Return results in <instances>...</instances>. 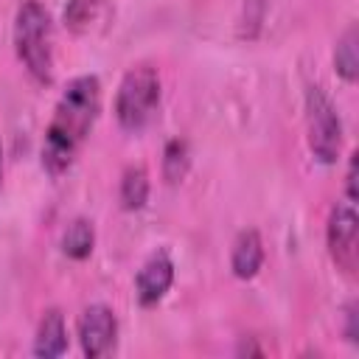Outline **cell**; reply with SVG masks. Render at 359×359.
Instances as JSON below:
<instances>
[{"mask_svg":"<svg viewBox=\"0 0 359 359\" xmlns=\"http://www.w3.org/2000/svg\"><path fill=\"white\" fill-rule=\"evenodd\" d=\"M238 353H261V348H255V345H247V342H241V345H238Z\"/></svg>","mask_w":359,"mask_h":359,"instance_id":"17","label":"cell"},{"mask_svg":"<svg viewBox=\"0 0 359 359\" xmlns=\"http://www.w3.org/2000/svg\"><path fill=\"white\" fill-rule=\"evenodd\" d=\"M342 337L348 342H359V311H356V303H348L345 306V325H342Z\"/></svg>","mask_w":359,"mask_h":359,"instance_id":"15","label":"cell"},{"mask_svg":"<svg viewBox=\"0 0 359 359\" xmlns=\"http://www.w3.org/2000/svg\"><path fill=\"white\" fill-rule=\"evenodd\" d=\"M264 266V238L255 227H247L236 236L230 250V269L238 280H252Z\"/></svg>","mask_w":359,"mask_h":359,"instance_id":"8","label":"cell"},{"mask_svg":"<svg viewBox=\"0 0 359 359\" xmlns=\"http://www.w3.org/2000/svg\"><path fill=\"white\" fill-rule=\"evenodd\" d=\"M79 345L87 359L109 356L118 345V317L107 303H90L79 314Z\"/></svg>","mask_w":359,"mask_h":359,"instance_id":"6","label":"cell"},{"mask_svg":"<svg viewBox=\"0 0 359 359\" xmlns=\"http://www.w3.org/2000/svg\"><path fill=\"white\" fill-rule=\"evenodd\" d=\"M163 84L151 65H135L123 73L115 90V121L123 132H140L149 126L160 107Z\"/></svg>","mask_w":359,"mask_h":359,"instance_id":"3","label":"cell"},{"mask_svg":"<svg viewBox=\"0 0 359 359\" xmlns=\"http://www.w3.org/2000/svg\"><path fill=\"white\" fill-rule=\"evenodd\" d=\"M306 109V143L317 163L334 165L342 154V118L337 104L320 84H309L303 95Z\"/></svg>","mask_w":359,"mask_h":359,"instance_id":"4","label":"cell"},{"mask_svg":"<svg viewBox=\"0 0 359 359\" xmlns=\"http://www.w3.org/2000/svg\"><path fill=\"white\" fill-rule=\"evenodd\" d=\"M14 50L36 84L53 81V20L45 3L22 0L14 14Z\"/></svg>","mask_w":359,"mask_h":359,"instance_id":"2","label":"cell"},{"mask_svg":"<svg viewBox=\"0 0 359 359\" xmlns=\"http://www.w3.org/2000/svg\"><path fill=\"white\" fill-rule=\"evenodd\" d=\"M149 191H151V180H149V171H146L143 165H129V168L121 174L118 199H121V208H123V210L135 213V210L146 208Z\"/></svg>","mask_w":359,"mask_h":359,"instance_id":"11","label":"cell"},{"mask_svg":"<svg viewBox=\"0 0 359 359\" xmlns=\"http://www.w3.org/2000/svg\"><path fill=\"white\" fill-rule=\"evenodd\" d=\"M101 14V0H67L65 6V25L73 34L90 31V25Z\"/></svg>","mask_w":359,"mask_h":359,"instance_id":"14","label":"cell"},{"mask_svg":"<svg viewBox=\"0 0 359 359\" xmlns=\"http://www.w3.org/2000/svg\"><path fill=\"white\" fill-rule=\"evenodd\" d=\"M325 247L334 266L342 275H353L359 266V216L353 202H337L325 222Z\"/></svg>","mask_w":359,"mask_h":359,"instance_id":"5","label":"cell"},{"mask_svg":"<svg viewBox=\"0 0 359 359\" xmlns=\"http://www.w3.org/2000/svg\"><path fill=\"white\" fill-rule=\"evenodd\" d=\"M174 283V261L165 250L151 252L135 275V297L143 309H154Z\"/></svg>","mask_w":359,"mask_h":359,"instance_id":"7","label":"cell"},{"mask_svg":"<svg viewBox=\"0 0 359 359\" xmlns=\"http://www.w3.org/2000/svg\"><path fill=\"white\" fill-rule=\"evenodd\" d=\"M0 185H3V140H0Z\"/></svg>","mask_w":359,"mask_h":359,"instance_id":"18","label":"cell"},{"mask_svg":"<svg viewBox=\"0 0 359 359\" xmlns=\"http://www.w3.org/2000/svg\"><path fill=\"white\" fill-rule=\"evenodd\" d=\"M334 73L345 81V84H356L359 79V31L351 22L334 45Z\"/></svg>","mask_w":359,"mask_h":359,"instance_id":"10","label":"cell"},{"mask_svg":"<svg viewBox=\"0 0 359 359\" xmlns=\"http://www.w3.org/2000/svg\"><path fill=\"white\" fill-rule=\"evenodd\" d=\"M59 247H62V252H65L67 258H73V261L90 258V255H93V247H95V227H93V222L84 219V216L73 219V222L65 227Z\"/></svg>","mask_w":359,"mask_h":359,"instance_id":"12","label":"cell"},{"mask_svg":"<svg viewBox=\"0 0 359 359\" xmlns=\"http://www.w3.org/2000/svg\"><path fill=\"white\" fill-rule=\"evenodd\" d=\"M356 151H351L348 157V171H345V202H356Z\"/></svg>","mask_w":359,"mask_h":359,"instance_id":"16","label":"cell"},{"mask_svg":"<svg viewBox=\"0 0 359 359\" xmlns=\"http://www.w3.org/2000/svg\"><path fill=\"white\" fill-rule=\"evenodd\" d=\"M191 168V149H188V140L182 137H171L163 149V160H160V171H163V180L168 185H177L185 180Z\"/></svg>","mask_w":359,"mask_h":359,"instance_id":"13","label":"cell"},{"mask_svg":"<svg viewBox=\"0 0 359 359\" xmlns=\"http://www.w3.org/2000/svg\"><path fill=\"white\" fill-rule=\"evenodd\" d=\"M101 115V81L93 73L76 76L62 90L53 115L45 126L39 160L50 177H62L79 157Z\"/></svg>","mask_w":359,"mask_h":359,"instance_id":"1","label":"cell"},{"mask_svg":"<svg viewBox=\"0 0 359 359\" xmlns=\"http://www.w3.org/2000/svg\"><path fill=\"white\" fill-rule=\"evenodd\" d=\"M67 351V325H65V314L59 309H45L39 323H36V334H34V345L31 353L39 359H56Z\"/></svg>","mask_w":359,"mask_h":359,"instance_id":"9","label":"cell"}]
</instances>
